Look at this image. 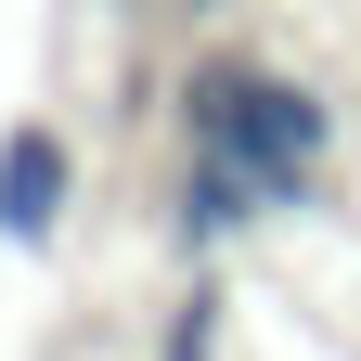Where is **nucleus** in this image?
I'll list each match as a JSON object with an SVG mask.
<instances>
[{
	"instance_id": "1",
	"label": "nucleus",
	"mask_w": 361,
	"mask_h": 361,
	"mask_svg": "<svg viewBox=\"0 0 361 361\" xmlns=\"http://www.w3.org/2000/svg\"><path fill=\"white\" fill-rule=\"evenodd\" d=\"M180 129H194L207 155H245L271 180V207H310L323 194V155H336V104L284 65H245V52H207L180 78Z\"/></svg>"
},
{
	"instance_id": "6",
	"label": "nucleus",
	"mask_w": 361,
	"mask_h": 361,
	"mask_svg": "<svg viewBox=\"0 0 361 361\" xmlns=\"http://www.w3.org/2000/svg\"><path fill=\"white\" fill-rule=\"evenodd\" d=\"M129 13H142V0H129Z\"/></svg>"
},
{
	"instance_id": "3",
	"label": "nucleus",
	"mask_w": 361,
	"mask_h": 361,
	"mask_svg": "<svg viewBox=\"0 0 361 361\" xmlns=\"http://www.w3.org/2000/svg\"><path fill=\"white\" fill-rule=\"evenodd\" d=\"M258 219H284L271 180H258L245 155H207V142H194V168H180V245H233V233H258Z\"/></svg>"
},
{
	"instance_id": "4",
	"label": "nucleus",
	"mask_w": 361,
	"mask_h": 361,
	"mask_svg": "<svg viewBox=\"0 0 361 361\" xmlns=\"http://www.w3.org/2000/svg\"><path fill=\"white\" fill-rule=\"evenodd\" d=\"M155 361H219V284H194L168 310V336H155Z\"/></svg>"
},
{
	"instance_id": "2",
	"label": "nucleus",
	"mask_w": 361,
	"mask_h": 361,
	"mask_svg": "<svg viewBox=\"0 0 361 361\" xmlns=\"http://www.w3.org/2000/svg\"><path fill=\"white\" fill-rule=\"evenodd\" d=\"M65 194H78V142L52 116H13L0 129V233L13 245H52L65 233Z\"/></svg>"
},
{
	"instance_id": "5",
	"label": "nucleus",
	"mask_w": 361,
	"mask_h": 361,
	"mask_svg": "<svg viewBox=\"0 0 361 361\" xmlns=\"http://www.w3.org/2000/svg\"><path fill=\"white\" fill-rule=\"evenodd\" d=\"M194 13H219V0H194Z\"/></svg>"
}]
</instances>
